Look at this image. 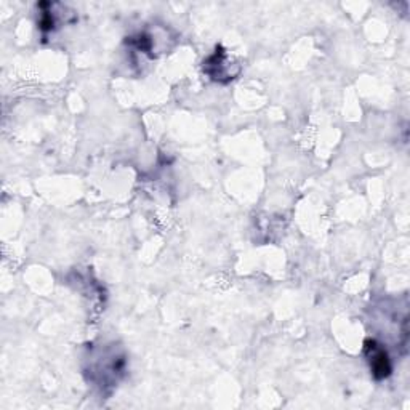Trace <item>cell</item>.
I'll return each mask as SVG.
<instances>
[{"instance_id": "1", "label": "cell", "mask_w": 410, "mask_h": 410, "mask_svg": "<svg viewBox=\"0 0 410 410\" xmlns=\"http://www.w3.org/2000/svg\"><path fill=\"white\" fill-rule=\"evenodd\" d=\"M365 350H367L369 353L372 372L377 375L378 378L388 377L389 372H391V365H389V359L387 353H385V350L380 348L375 341H367V343H365Z\"/></svg>"}]
</instances>
